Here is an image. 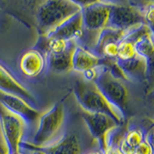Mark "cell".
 Listing matches in <instances>:
<instances>
[{"label":"cell","instance_id":"7","mask_svg":"<svg viewBox=\"0 0 154 154\" xmlns=\"http://www.w3.org/2000/svg\"><path fill=\"white\" fill-rule=\"evenodd\" d=\"M111 2L95 1L82 6L81 14L83 20L84 34L89 33L96 38L100 31L108 27ZM95 43V42H94Z\"/></svg>","mask_w":154,"mask_h":154},{"label":"cell","instance_id":"13","mask_svg":"<svg viewBox=\"0 0 154 154\" xmlns=\"http://www.w3.org/2000/svg\"><path fill=\"white\" fill-rule=\"evenodd\" d=\"M72 70L85 73L101 66V57L91 52L87 48L76 45L72 53Z\"/></svg>","mask_w":154,"mask_h":154},{"label":"cell","instance_id":"5","mask_svg":"<svg viewBox=\"0 0 154 154\" xmlns=\"http://www.w3.org/2000/svg\"><path fill=\"white\" fill-rule=\"evenodd\" d=\"M26 124L23 119L0 105V135L6 143L10 154L21 151Z\"/></svg>","mask_w":154,"mask_h":154},{"label":"cell","instance_id":"17","mask_svg":"<svg viewBox=\"0 0 154 154\" xmlns=\"http://www.w3.org/2000/svg\"><path fill=\"white\" fill-rule=\"evenodd\" d=\"M144 140V135L142 130L138 128L130 129L120 140L118 146L123 154H133L134 149Z\"/></svg>","mask_w":154,"mask_h":154},{"label":"cell","instance_id":"22","mask_svg":"<svg viewBox=\"0 0 154 154\" xmlns=\"http://www.w3.org/2000/svg\"><path fill=\"white\" fill-rule=\"evenodd\" d=\"M153 10H154V4L153 2H148L146 4L142 9V14H143V23L150 27L152 29V23H153Z\"/></svg>","mask_w":154,"mask_h":154},{"label":"cell","instance_id":"1","mask_svg":"<svg viewBox=\"0 0 154 154\" xmlns=\"http://www.w3.org/2000/svg\"><path fill=\"white\" fill-rule=\"evenodd\" d=\"M38 129L31 143H23L22 146L28 149L43 148L59 140L66 122L65 106L62 102L53 105L50 109L42 113L38 119Z\"/></svg>","mask_w":154,"mask_h":154},{"label":"cell","instance_id":"19","mask_svg":"<svg viewBox=\"0 0 154 154\" xmlns=\"http://www.w3.org/2000/svg\"><path fill=\"white\" fill-rule=\"evenodd\" d=\"M137 55L136 50H135L134 43L130 41L123 38L122 41H120L119 43V49H118V56L116 61L123 62L132 59Z\"/></svg>","mask_w":154,"mask_h":154},{"label":"cell","instance_id":"8","mask_svg":"<svg viewBox=\"0 0 154 154\" xmlns=\"http://www.w3.org/2000/svg\"><path fill=\"white\" fill-rule=\"evenodd\" d=\"M86 126L88 127L91 135L98 142L101 150L104 151L108 146L110 140L119 123L110 116L99 113H82Z\"/></svg>","mask_w":154,"mask_h":154},{"label":"cell","instance_id":"27","mask_svg":"<svg viewBox=\"0 0 154 154\" xmlns=\"http://www.w3.org/2000/svg\"><path fill=\"white\" fill-rule=\"evenodd\" d=\"M85 154H103V151L102 150H94V151H90V152H87Z\"/></svg>","mask_w":154,"mask_h":154},{"label":"cell","instance_id":"18","mask_svg":"<svg viewBox=\"0 0 154 154\" xmlns=\"http://www.w3.org/2000/svg\"><path fill=\"white\" fill-rule=\"evenodd\" d=\"M136 53L146 59L147 63H150L153 56V35L152 32L140 38L134 42Z\"/></svg>","mask_w":154,"mask_h":154},{"label":"cell","instance_id":"14","mask_svg":"<svg viewBox=\"0 0 154 154\" xmlns=\"http://www.w3.org/2000/svg\"><path fill=\"white\" fill-rule=\"evenodd\" d=\"M33 149V148H31ZM42 149L47 154H82V146L75 134H65L50 146Z\"/></svg>","mask_w":154,"mask_h":154},{"label":"cell","instance_id":"20","mask_svg":"<svg viewBox=\"0 0 154 154\" xmlns=\"http://www.w3.org/2000/svg\"><path fill=\"white\" fill-rule=\"evenodd\" d=\"M72 42H67L62 38H46V49L48 55H56L61 54L65 52L69 48Z\"/></svg>","mask_w":154,"mask_h":154},{"label":"cell","instance_id":"28","mask_svg":"<svg viewBox=\"0 0 154 154\" xmlns=\"http://www.w3.org/2000/svg\"><path fill=\"white\" fill-rule=\"evenodd\" d=\"M16 154H24V153L21 152V151H19V152H17V153H16Z\"/></svg>","mask_w":154,"mask_h":154},{"label":"cell","instance_id":"3","mask_svg":"<svg viewBox=\"0 0 154 154\" xmlns=\"http://www.w3.org/2000/svg\"><path fill=\"white\" fill-rule=\"evenodd\" d=\"M82 5L71 0H48L42 2L37 10L38 26L45 35L56 28L66 19L78 14Z\"/></svg>","mask_w":154,"mask_h":154},{"label":"cell","instance_id":"10","mask_svg":"<svg viewBox=\"0 0 154 154\" xmlns=\"http://www.w3.org/2000/svg\"><path fill=\"white\" fill-rule=\"evenodd\" d=\"M83 36L84 27L81 12L66 19L59 26H57L56 28L52 29L50 32L45 34L46 38H56L67 42H76Z\"/></svg>","mask_w":154,"mask_h":154},{"label":"cell","instance_id":"24","mask_svg":"<svg viewBox=\"0 0 154 154\" xmlns=\"http://www.w3.org/2000/svg\"><path fill=\"white\" fill-rule=\"evenodd\" d=\"M103 154H123V153L119 149L117 143L110 142L108 146L106 147V149L103 151Z\"/></svg>","mask_w":154,"mask_h":154},{"label":"cell","instance_id":"16","mask_svg":"<svg viewBox=\"0 0 154 154\" xmlns=\"http://www.w3.org/2000/svg\"><path fill=\"white\" fill-rule=\"evenodd\" d=\"M76 42H72V45L67 49L56 55H48L47 62L50 69L56 72H66L72 69V53L76 46Z\"/></svg>","mask_w":154,"mask_h":154},{"label":"cell","instance_id":"26","mask_svg":"<svg viewBox=\"0 0 154 154\" xmlns=\"http://www.w3.org/2000/svg\"><path fill=\"white\" fill-rule=\"evenodd\" d=\"M30 150H31V149H30ZM32 150H33V153H32V154H47L45 151L42 150V149H36V148H33Z\"/></svg>","mask_w":154,"mask_h":154},{"label":"cell","instance_id":"12","mask_svg":"<svg viewBox=\"0 0 154 154\" xmlns=\"http://www.w3.org/2000/svg\"><path fill=\"white\" fill-rule=\"evenodd\" d=\"M46 65V59L38 49H29L19 58L18 66L22 73L30 78L40 75Z\"/></svg>","mask_w":154,"mask_h":154},{"label":"cell","instance_id":"15","mask_svg":"<svg viewBox=\"0 0 154 154\" xmlns=\"http://www.w3.org/2000/svg\"><path fill=\"white\" fill-rule=\"evenodd\" d=\"M115 64L117 66L118 69L125 76V78H127V77L134 79L143 78L146 75L148 69L147 61L138 54L128 61H116Z\"/></svg>","mask_w":154,"mask_h":154},{"label":"cell","instance_id":"21","mask_svg":"<svg viewBox=\"0 0 154 154\" xmlns=\"http://www.w3.org/2000/svg\"><path fill=\"white\" fill-rule=\"evenodd\" d=\"M119 42H108L101 48L99 55H103L108 59H117ZM98 55V56H99Z\"/></svg>","mask_w":154,"mask_h":154},{"label":"cell","instance_id":"6","mask_svg":"<svg viewBox=\"0 0 154 154\" xmlns=\"http://www.w3.org/2000/svg\"><path fill=\"white\" fill-rule=\"evenodd\" d=\"M143 23L142 9L124 3L111 2L108 27L128 33Z\"/></svg>","mask_w":154,"mask_h":154},{"label":"cell","instance_id":"2","mask_svg":"<svg viewBox=\"0 0 154 154\" xmlns=\"http://www.w3.org/2000/svg\"><path fill=\"white\" fill-rule=\"evenodd\" d=\"M73 94L83 112L108 115L119 124L124 122V113L105 98L94 82L84 79L77 80L74 85Z\"/></svg>","mask_w":154,"mask_h":154},{"label":"cell","instance_id":"25","mask_svg":"<svg viewBox=\"0 0 154 154\" xmlns=\"http://www.w3.org/2000/svg\"><path fill=\"white\" fill-rule=\"evenodd\" d=\"M0 154H10L8 147L6 146V143H5V142L3 141L1 135H0Z\"/></svg>","mask_w":154,"mask_h":154},{"label":"cell","instance_id":"11","mask_svg":"<svg viewBox=\"0 0 154 154\" xmlns=\"http://www.w3.org/2000/svg\"><path fill=\"white\" fill-rule=\"evenodd\" d=\"M0 91L17 95L27 102H35V97L20 81H18L6 66L0 63Z\"/></svg>","mask_w":154,"mask_h":154},{"label":"cell","instance_id":"9","mask_svg":"<svg viewBox=\"0 0 154 154\" xmlns=\"http://www.w3.org/2000/svg\"><path fill=\"white\" fill-rule=\"evenodd\" d=\"M0 105H2L11 113L23 119L26 123L35 122L42 114L23 98L14 94L3 93L1 91H0Z\"/></svg>","mask_w":154,"mask_h":154},{"label":"cell","instance_id":"4","mask_svg":"<svg viewBox=\"0 0 154 154\" xmlns=\"http://www.w3.org/2000/svg\"><path fill=\"white\" fill-rule=\"evenodd\" d=\"M98 67L100 69L94 83L111 104L123 112L129 97L127 88L111 69L102 65Z\"/></svg>","mask_w":154,"mask_h":154},{"label":"cell","instance_id":"23","mask_svg":"<svg viewBox=\"0 0 154 154\" xmlns=\"http://www.w3.org/2000/svg\"><path fill=\"white\" fill-rule=\"evenodd\" d=\"M133 154H153L152 143L147 137H144L143 141L134 149Z\"/></svg>","mask_w":154,"mask_h":154}]
</instances>
